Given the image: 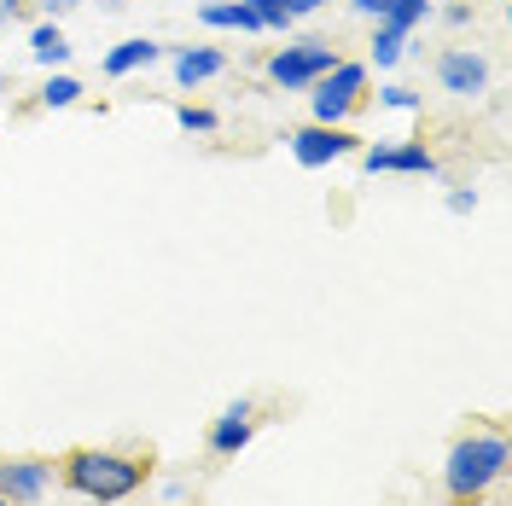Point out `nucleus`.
<instances>
[{"label":"nucleus","instance_id":"f257e3e1","mask_svg":"<svg viewBox=\"0 0 512 506\" xmlns=\"http://www.w3.org/2000/svg\"><path fill=\"white\" fill-rule=\"evenodd\" d=\"M507 472V437L501 431H478V437H460L448 448V466H443V489L454 506H472L483 501Z\"/></svg>","mask_w":512,"mask_h":506},{"label":"nucleus","instance_id":"f03ea898","mask_svg":"<svg viewBox=\"0 0 512 506\" xmlns=\"http://www.w3.org/2000/svg\"><path fill=\"white\" fill-rule=\"evenodd\" d=\"M64 483L76 489V495H88V501H128L140 483H146V466L140 460H128V454H111V448H76V454H64Z\"/></svg>","mask_w":512,"mask_h":506},{"label":"nucleus","instance_id":"7ed1b4c3","mask_svg":"<svg viewBox=\"0 0 512 506\" xmlns=\"http://www.w3.org/2000/svg\"><path fill=\"white\" fill-rule=\"evenodd\" d=\"M361 88H367V64L338 59L315 82V123H344L355 105H361Z\"/></svg>","mask_w":512,"mask_h":506},{"label":"nucleus","instance_id":"20e7f679","mask_svg":"<svg viewBox=\"0 0 512 506\" xmlns=\"http://www.w3.org/2000/svg\"><path fill=\"white\" fill-rule=\"evenodd\" d=\"M332 64H338V47H326V41H297V47H280V53L268 59V76H274L280 88H309V82H320Z\"/></svg>","mask_w":512,"mask_h":506},{"label":"nucleus","instance_id":"39448f33","mask_svg":"<svg viewBox=\"0 0 512 506\" xmlns=\"http://www.w3.org/2000/svg\"><path fill=\"white\" fill-rule=\"evenodd\" d=\"M350 152H355V134H344L338 123H315V128L291 134V158L303 163V169H326V163L350 158Z\"/></svg>","mask_w":512,"mask_h":506},{"label":"nucleus","instance_id":"423d86ee","mask_svg":"<svg viewBox=\"0 0 512 506\" xmlns=\"http://www.w3.org/2000/svg\"><path fill=\"white\" fill-rule=\"evenodd\" d=\"M53 489V460H6L0 466V495L12 506H35Z\"/></svg>","mask_w":512,"mask_h":506},{"label":"nucleus","instance_id":"0eeeda50","mask_svg":"<svg viewBox=\"0 0 512 506\" xmlns=\"http://www.w3.org/2000/svg\"><path fill=\"white\" fill-rule=\"evenodd\" d=\"M361 163H367V175H437V158L419 140L414 146H367Z\"/></svg>","mask_w":512,"mask_h":506},{"label":"nucleus","instance_id":"6e6552de","mask_svg":"<svg viewBox=\"0 0 512 506\" xmlns=\"http://www.w3.org/2000/svg\"><path fill=\"white\" fill-rule=\"evenodd\" d=\"M437 82H443L448 94H483V82H489V64L478 53H466V47H448L443 59H437Z\"/></svg>","mask_w":512,"mask_h":506},{"label":"nucleus","instance_id":"1a4fd4ad","mask_svg":"<svg viewBox=\"0 0 512 506\" xmlns=\"http://www.w3.org/2000/svg\"><path fill=\"white\" fill-rule=\"evenodd\" d=\"M251 431H256V408L251 402H233V408L210 425V454H222V460H233L239 448L251 443Z\"/></svg>","mask_w":512,"mask_h":506},{"label":"nucleus","instance_id":"9d476101","mask_svg":"<svg viewBox=\"0 0 512 506\" xmlns=\"http://www.w3.org/2000/svg\"><path fill=\"white\" fill-rule=\"evenodd\" d=\"M222 53L216 47H187V53H175V82L181 88H198V82H210V76H222Z\"/></svg>","mask_w":512,"mask_h":506},{"label":"nucleus","instance_id":"9b49d317","mask_svg":"<svg viewBox=\"0 0 512 506\" xmlns=\"http://www.w3.org/2000/svg\"><path fill=\"white\" fill-rule=\"evenodd\" d=\"M198 18L210 30H262L256 6H245V0H210V6H198Z\"/></svg>","mask_w":512,"mask_h":506},{"label":"nucleus","instance_id":"f8f14e48","mask_svg":"<svg viewBox=\"0 0 512 506\" xmlns=\"http://www.w3.org/2000/svg\"><path fill=\"white\" fill-rule=\"evenodd\" d=\"M158 59H163V47L140 35V41H123V47L105 53V76H128V70H146V64H158Z\"/></svg>","mask_w":512,"mask_h":506},{"label":"nucleus","instance_id":"ddd939ff","mask_svg":"<svg viewBox=\"0 0 512 506\" xmlns=\"http://www.w3.org/2000/svg\"><path fill=\"white\" fill-rule=\"evenodd\" d=\"M30 53L41 64H64L70 59V41H64V30L59 24H35V35H30Z\"/></svg>","mask_w":512,"mask_h":506},{"label":"nucleus","instance_id":"4468645a","mask_svg":"<svg viewBox=\"0 0 512 506\" xmlns=\"http://www.w3.org/2000/svg\"><path fill=\"white\" fill-rule=\"evenodd\" d=\"M355 12H367V18H396V12H431V0H350Z\"/></svg>","mask_w":512,"mask_h":506},{"label":"nucleus","instance_id":"2eb2a0df","mask_svg":"<svg viewBox=\"0 0 512 506\" xmlns=\"http://www.w3.org/2000/svg\"><path fill=\"white\" fill-rule=\"evenodd\" d=\"M76 99H82V82H76V76H53V82L41 88V105H47V111H64V105H76Z\"/></svg>","mask_w":512,"mask_h":506},{"label":"nucleus","instance_id":"dca6fc26","mask_svg":"<svg viewBox=\"0 0 512 506\" xmlns=\"http://www.w3.org/2000/svg\"><path fill=\"white\" fill-rule=\"evenodd\" d=\"M175 123L187 128V134H216V111H204V105H181Z\"/></svg>","mask_w":512,"mask_h":506},{"label":"nucleus","instance_id":"f3484780","mask_svg":"<svg viewBox=\"0 0 512 506\" xmlns=\"http://www.w3.org/2000/svg\"><path fill=\"white\" fill-rule=\"evenodd\" d=\"M448 210H454V216H472V210H478V192H472V187H454V192H448Z\"/></svg>","mask_w":512,"mask_h":506},{"label":"nucleus","instance_id":"a211bd4d","mask_svg":"<svg viewBox=\"0 0 512 506\" xmlns=\"http://www.w3.org/2000/svg\"><path fill=\"white\" fill-rule=\"evenodd\" d=\"M384 105H390V111H414V105H419V94H408V88H384Z\"/></svg>","mask_w":512,"mask_h":506},{"label":"nucleus","instance_id":"6ab92c4d","mask_svg":"<svg viewBox=\"0 0 512 506\" xmlns=\"http://www.w3.org/2000/svg\"><path fill=\"white\" fill-rule=\"evenodd\" d=\"M274 6H280V18H303V12H315V0H274Z\"/></svg>","mask_w":512,"mask_h":506},{"label":"nucleus","instance_id":"aec40b11","mask_svg":"<svg viewBox=\"0 0 512 506\" xmlns=\"http://www.w3.org/2000/svg\"><path fill=\"white\" fill-rule=\"evenodd\" d=\"M35 6H41V12H47V18H64V12H76V6H82V0H35Z\"/></svg>","mask_w":512,"mask_h":506},{"label":"nucleus","instance_id":"412c9836","mask_svg":"<svg viewBox=\"0 0 512 506\" xmlns=\"http://www.w3.org/2000/svg\"><path fill=\"white\" fill-rule=\"evenodd\" d=\"M18 12H24V0H0V30H6V24H12Z\"/></svg>","mask_w":512,"mask_h":506},{"label":"nucleus","instance_id":"4be33fe9","mask_svg":"<svg viewBox=\"0 0 512 506\" xmlns=\"http://www.w3.org/2000/svg\"><path fill=\"white\" fill-rule=\"evenodd\" d=\"M105 6H128V0H105Z\"/></svg>","mask_w":512,"mask_h":506},{"label":"nucleus","instance_id":"5701e85b","mask_svg":"<svg viewBox=\"0 0 512 506\" xmlns=\"http://www.w3.org/2000/svg\"><path fill=\"white\" fill-rule=\"evenodd\" d=\"M245 6H262V0H245Z\"/></svg>","mask_w":512,"mask_h":506},{"label":"nucleus","instance_id":"b1692460","mask_svg":"<svg viewBox=\"0 0 512 506\" xmlns=\"http://www.w3.org/2000/svg\"><path fill=\"white\" fill-rule=\"evenodd\" d=\"M0 506H12V501H6V495H0Z\"/></svg>","mask_w":512,"mask_h":506},{"label":"nucleus","instance_id":"393cba45","mask_svg":"<svg viewBox=\"0 0 512 506\" xmlns=\"http://www.w3.org/2000/svg\"><path fill=\"white\" fill-rule=\"evenodd\" d=\"M315 6H326V0H315Z\"/></svg>","mask_w":512,"mask_h":506}]
</instances>
